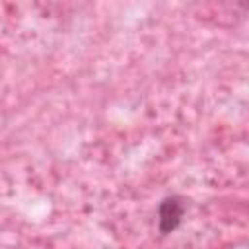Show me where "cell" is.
I'll return each instance as SVG.
<instances>
[{
	"mask_svg": "<svg viewBox=\"0 0 249 249\" xmlns=\"http://www.w3.org/2000/svg\"><path fill=\"white\" fill-rule=\"evenodd\" d=\"M185 212H187V204L181 196H177V195L165 196L158 206V230H160V233L161 235L173 233L181 226Z\"/></svg>",
	"mask_w": 249,
	"mask_h": 249,
	"instance_id": "cell-1",
	"label": "cell"
}]
</instances>
